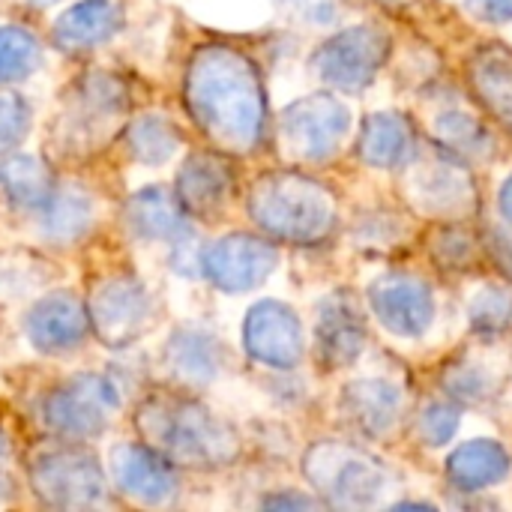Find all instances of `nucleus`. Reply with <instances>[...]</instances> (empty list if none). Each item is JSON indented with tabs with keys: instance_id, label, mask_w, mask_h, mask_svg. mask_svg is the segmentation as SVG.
I'll return each mask as SVG.
<instances>
[{
	"instance_id": "nucleus-9",
	"label": "nucleus",
	"mask_w": 512,
	"mask_h": 512,
	"mask_svg": "<svg viewBox=\"0 0 512 512\" xmlns=\"http://www.w3.org/2000/svg\"><path fill=\"white\" fill-rule=\"evenodd\" d=\"M390 39L381 30L372 27H354L342 30L339 36L327 39L315 54V72L342 90H360L366 87L381 63L387 60Z\"/></svg>"
},
{
	"instance_id": "nucleus-26",
	"label": "nucleus",
	"mask_w": 512,
	"mask_h": 512,
	"mask_svg": "<svg viewBox=\"0 0 512 512\" xmlns=\"http://www.w3.org/2000/svg\"><path fill=\"white\" fill-rule=\"evenodd\" d=\"M411 126L399 114H375L366 120L360 135V156L372 165L390 168L405 162L411 153Z\"/></svg>"
},
{
	"instance_id": "nucleus-21",
	"label": "nucleus",
	"mask_w": 512,
	"mask_h": 512,
	"mask_svg": "<svg viewBox=\"0 0 512 512\" xmlns=\"http://www.w3.org/2000/svg\"><path fill=\"white\" fill-rule=\"evenodd\" d=\"M507 471H510V459L504 447L492 441H474L447 462V480L459 492H483L486 486L504 480Z\"/></svg>"
},
{
	"instance_id": "nucleus-14",
	"label": "nucleus",
	"mask_w": 512,
	"mask_h": 512,
	"mask_svg": "<svg viewBox=\"0 0 512 512\" xmlns=\"http://www.w3.org/2000/svg\"><path fill=\"white\" fill-rule=\"evenodd\" d=\"M369 300L384 327L399 336H420L435 315L432 291L411 276H384L369 288Z\"/></svg>"
},
{
	"instance_id": "nucleus-13",
	"label": "nucleus",
	"mask_w": 512,
	"mask_h": 512,
	"mask_svg": "<svg viewBox=\"0 0 512 512\" xmlns=\"http://www.w3.org/2000/svg\"><path fill=\"white\" fill-rule=\"evenodd\" d=\"M90 330V315L87 306L72 297V294H48L39 303L30 306L24 318V333L27 339L48 354L72 351L84 342Z\"/></svg>"
},
{
	"instance_id": "nucleus-23",
	"label": "nucleus",
	"mask_w": 512,
	"mask_h": 512,
	"mask_svg": "<svg viewBox=\"0 0 512 512\" xmlns=\"http://www.w3.org/2000/svg\"><path fill=\"white\" fill-rule=\"evenodd\" d=\"M345 411L366 435H384L399 414V390L384 381H357L345 390Z\"/></svg>"
},
{
	"instance_id": "nucleus-18",
	"label": "nucleus",
	"mask_w": 512,
	"mask_h": 512,
	"mask_svg": "<svg viewBox=\"0 0 512 512\" xmlns=\"http://www.w3.org/2000/svg\"><path fill=\"white\" fill-rule=\"evenodd\" d=\"M363 318L351 300L330 297L318 315V357L324 366L339 369L363 351Z\"/></svg>"
},
{
	"instance_id": "nucleus-37",
	"label": "nucleus",
	"mask_w": 512,
	"mask_h": 512,
	"mask_svg": "<svg viewBox=\"0 0 512 512\" xmlns=\"http://www.w3.org/2000/svg\"><path fill=\"white\" fill-rule=\"evenodd\" d=\"M501 210H504L507 222L512 225V177H510V183L504 186V192H501Z\"/></svg>"
},
{
	"instance_id": "nucleus-34",
	"label": "nucleus",
	"mask_w": 512,
	"mask_h": 512,
	"mask_svg": "<svg viewBox=\"0 0 512 512\" xmlns=\"http://www.w3.org/2000/svg\"><path fill=\"white\" fill-rule=\"evenodd\" d=\"M288 12L303 15L306 21H330L336 15L333 0H279Z\"/></svg>"
},
{
	"instance_id": "nucleus-7",
	"label": "nucleus",
	"mask_w": 512,
	"mask_h": 512,
	"mask_svg": "<svg viewBox=\"0 0 512 512\" xmlns=\"http://www.w3.org/2000/svg\"><path fill=\"white\" fill-rule=\"evenodd\" d=\"M351 114L330 96H309L294 102L282 114V147L288 156L303 162H324L336 153L339 141L345 138Z\"/></svg>"
},
{
	"instance_id": "nucleus-6",
	"label": "nucleus",
	"mask_w": 512,
	"mask_h": 512,
	"mask_svg": "<svg viewBox=\"0 0 512 512\" xmlns=\"http://www.w3.org/2000/svg\"><path fill=\"white\" fill-rule=\"evenodd\" d=\"M306 477L321 495L330 498V504L342 507L375 504V498L384 492V468L357 447L345 444L312 447L306 456Z\"/></svg>"
},
{
	"instance_id": "nucleus-8",
	"label": "nucleus",
	"mask_w": 512,
	"mask_h": 512,
	"mask_svg": "<svg viewBox=\"0 0 512 512\" xmlns=\"http://www.w3.org/2000/svg\"><path fill=\"white\" fill-rule=\"evenodd\" d=\"M87 315L102 345L126 348L144 333L150 318V300L144 285L132 276H111L93 288Z\"/></svg>"
},
{
	"instance_id": "nucleus-31",
	"label": "nucleus",
	"mask_w": 512,
	"mask_h": 512,
	"mask_svg": "<svg viewBox=\"0 0 512 512\" xmlns=\"http://www.w3.org/2000/svg\"><path fill=\"white\" fill-rule=\"evenodd\" d=\"M471 312H474V330L501 333L512 318V294L498 285H489L486 291L477 294V303Z\"/></svg>"
},
{
	"instance_id": "nucleus-5",
	"label": "nucleus",
	"mask_w": 512,
	"mask_h": 512,
	"mask_svg": "<svg viewBox=\"0 0 512 512\" xmlns=\"http://www.w3.org/2000/svg\"><path fill=\"white\" fill-rule=\"evenodd\" d=\"M117 405L120 393L105 375H75L45 396L42 420L63 441H87L108 426Z\"/></svg>"
},
{
	"instance_id": "nucleus-24",
	"label": "nucleus",
	"mask_w": 512,
	"mask_h": 512,
	"mask_svg": "<svg viewBox=\"0 0 512 512\" xmlns=\"http://www.w3.org/2000/svg\"><path fill=\"white\" fill-rule=\"evenodd\" d=\"M219 354L216 339L198 330H180L165 348V363L186 384H207L219 375Z\"/></svg>"
},
{
	"instance_id": "nucleus-2",
	"label": "nucleus",
	"mask_w": 512,
	"mask_h": 512,
	"mask_svg": "<svg viewBox=\"0 0 512 512\" xmlns=\"http://www.w3.org/2000/svg\"><path fill=\"white\" fill-rule=\"evenodd\" d=\"M135 426L147 447L174 465L228 468L240 456V435L195 399L159 393L141 402Z\"/></svg>"
},
{
	"instance_id": "nucleus-36",
	"label": "nucleus",
	"mask_w": 512,
	"mask_h": 512,
	"mask_svg": "<svg viewBox=\"0 0 512 512\" xmlns=\"http://www.w3.org/2000/svg\"><path fill=\"white\" fill-rule=\"evenodd\" d=\"M261 507L267 510H303V507H315L312 498L306 495H294V492H279V495H270L261 501Z\"/></svg>"
},
{
	"instance_id": "nucleus-20",
	"label": "nucleus",
	"mask_w": 512,
	"mask_h": 512,
	"mask_svg": "<svg viewBox=\"0 0 512 512\" xmlns=\"http://www.w3.org/2000/svg\"><path fill=\"white\" fill-rule=\"evenodd\" d=\"M0 189L18 210H42L54 192L51 168L39 156L9 153L0 162Z\"/></svg>"
},
{
	"instance_id": "nucleus-30",
	"label": "nucleus",
	"mask_w": 512,
	"mask_h": 512,
	"mask_svg": "<svg viewBox=\"0 0 512 512\" xmlns=\"http://www.w3.org/2000/svg\"><path fill=\"white\" fill-rule=\"evenodd\" d=\"M459 225L462 222H444L429 237V252L444 270H474L483 261V246Z\"/></svg>"
},
{
	"instance_id": "nucleus-32",
	"label": "nucleus",
	"mask_w": 512,
	"mask_h": 512,
	"mask_svg": "<svg viewBox=\"0 0 512 512\" xmlns=\"http://www.w3.org/2000/svg\"><path fill=\"white\" fill-rule=\"evenodd\" d=\"M456 426H459V414H456V408H450L444 402H432L417 414V435L429 447L447 444V438L456 432Z\"/></svg>"
},
{
	"instance_id": "nucleus-35",
	"label": "nucleus",
	"mask_w": 512,
	"mask_h": 512,
	"mask_svg": "<svg viewBox=\"0 0 512 512\" xmlns=\"http://www.w3.org/2000/svg\"><path fill=\"white\" fill-rule=\"evenodd\" d=\"M471 12L486 18V21H510L512 0H468Z\"/></svg>"
},
{
	"instance_id": "nucleus-19",
	"label": "nucleus",
	"mask_w": 512,
	"mask_h": 512,
	"mask_svg": "<svg viewBox=\"0 0 512 512\" xmlns=\"http://www.w3.org/2000/svg\"><path fill=\"white\" fill-rule=\"evenodd\" d=\"M129 225L150 240H177L189 231L186 207L165 186H147L129 201Z\"/></svg>"
},
{
	"instance_id": "nucleus-11",
	"label": "nucleus",
	"mask_w": 512,
	"mask_h": 512,
	"mask_svg": "<svg viewBox=\"0 0 512 512\" xmlns=\"http://www.w3.org/2000/svg\"><path fill=\"white\" fill-rule=\"evenodd\" d=\"M246 351L273 369H294L303 357V327L297 315L276 300L252 306L243 327Z\"/></svg>"
},
{
	"instance_id": "nucleus-39",
	"label": "nucleus",
	"mask_w": 512,
	"mask_h": 512,
	"mask_svg": "<svg viewBox=\"0 0 512 512\" xmlns=\"http://www.w3.org/2000/svg\"><path fill=\"white\" fill-rule=\"evenodd\" d=\"M3 459H6V450H3V441H0V468H3Z\"/></svg>"
},
{
	"instance_id": "nucleus-33",
	"label": "nucleus",
	"mask_w": 512,
	"mask_h": 512,
	"mask_svg": "<svg viewBox=\"0 0 512 512\" xmlns=\"http://www.w3.org/2000/svg\"><path fill=\"white\" fill-rule=\"evenodd\" d=\"M30 129V111L27 105L12 96L0 93V153H9Z\"/></svg>"
},
{
	"instance_id": "nucleus-17",
	"label": "nucleus",
	"mask_w": 512,
	"mask_h": 512,
	"mask_svg": "<svg viewBox=\"0 0 512 512\" xmlns=\"http://www.w3.org/2000/svg\"><path fill=\"white\" fill-rule=\"evenodd\" d=\"M231 192V168L216 153H198L186 159L180 177H177V198L186 207V213H216Z\"/></svg>"
},
{
	"instance_id": "nucleus-29",
	"label": "nucleus",
	"mask_w": 512,
	"mask_h": 512,
	"mask_svg": "<svg viewBox=\"0 0 512 512\" xmlns=\"http://www.w3.org/2000/svg\"><path fill=\"white\" fill-rule=\"evenodd\" d=\"M438 126H441V147H447L453 156H465V159L468 156H489L495 147L492 132L465 111H447L438 120Z\"/></svg>"
},
{
	"instance_id": "nucleus-4",
	"label": "nucleus",
	"mask_w": 512,
	"mask_h": 512,
	"mask_svg": "<svg viewBox=\"0 0 512 512\" xmlns=\"http://www.w3.org/2000/svg\"><path fill=\"white\" fill-rule=\"evenodd\" d=\"M30 486L42 504L57 510H90L105 504V477L96 456L81 447H45L30 462Z\"/></svg>"
},
{
	"instance_id": "nucleus-25",
	"label": "nucleus",
	"mask_w": 512,
	"mask_h": 512,
	"mask_svg": "<svg viewBox=\"0 0 512 512\" xmlns=\"http://www.w3.org/2000/svg\"><path fill=\"white\" fill-rule=\"evenodd\" d=\"M93 222V201L81 189H54L42 207V231L51 243L78 240Z\"/></svg>"
},
{
	"instance_id": "nucleus-15",
	"label": "nucleus",
	"mask_w": 512,
	"mask_h": 512,
	"mask_svg": "<svg viewBox=\"0 0 512 512\" xmlns=\"http://www.w3.org/2000/svg\"><path fill=\"white\" fill-rule=\"evenodd\" d=\"M123 24L120 0H81L66 9L54 24V45L66 54L90 51L108 42Z\"/></svg>"
},
{
	"instance_id": "nucleus-3",
	"label": "nucleus",
	"mask_w": 512,
	"mask_h": 512,
	"mask_svg": "<svg viewBox=\"0 0 512 512\" xmlns=\"http://www.w3.org/2000/svg\"><path fill=\"white\" fill-rule=\"evenodd\" d=\"M252 219L273 237L315 243L336 222V201L327 186L303 174H267L249 192Z\"/></svg>"
},
{
	"instance_id": "nucleus-12",
	"label": "nucleus",
	"mask_w": 512,
	"mask_h": 512,
	"mask_svg": "<svg viewBox=\"0 0 512 512\" xmlns=\"http://www.w3.org/2000/svg\"><path fill=\"white\" fill-rule=\"evenodd\" d=\"M111 474L117 489L138 504H168L177 495L174 462L147 444H120L111 453Z\"/></svg>"
},
{
	"instance_id": "nucleus-27",
	"label": "nucleus",
	"mask_w": 512,
	"mask_h": 512,
	"mask_svg": "<svg viewBox=\"0 0 512 512\" xmlns=\"http://www.w3.org/2000/svg\"><path fill=\"white\" fill-rule=\"evenodd\" d=\"M126 144L129 153L144 162V165H162L174 156V150L180 147V132L174 129V123H168L159 114H144L138 117L129 132H126Z\"/></svg>"
},
{
	"instance_id": "nucleus-38",
	"label": "nucleus",
	"mask_w": 512,
	"mask_h": 512,
	"mask_svg": "<svg viewBox=\"0 0 512 512\" xmlns=\"http://www.w3.org/2000/svg\"><path fill=\"white\" fill-rule=\"evenodd\" d=\"M30 3H36V6H48V3H57V0H30Z\"/></svg>"
},
{
	"instance_id": "nucleus-1",
	"label": "nucleus",
	"mask_w": 512,
	"mask_h": 512,
	"mask_svg": "<svg viewBox=\"0 0 512 512\" xmlns=\"http://www.w3.org/2000/svg\"><path fill=\"white\" fill-rule=\"evenodd\" d=\"M186 105L219 153L246 156L264 135V90L252 60L228 45L201 48L186 72Z\"/></svg>"
},
{
	"instance_id": "nucleus-16",
	"label": "nucleus",
	"mask_w": 512,
	"mask_h": 512,
	"mask_svg": "<svg viewBox=\"0 0 512 512\" xmlns=\"http://www.w3.org/2000/svg\"><path fill=\"white\" fill-rule=\"evenodd\" d=\"M459 156H453L450 150H441L438 159H420L417 171L411 174L414 186H417V198L423 201V207L438 210V213H465V201L474 204V186H471V174L465 168L456 165Z\"/></svg>"
},
{
	"instance_id": "nucleus-28",
	"label": "nucleus",
	"mask_w": 512,
	"mask_h": 512,
	"mask_svg": "<svg viewBox=\"0 0 512 512\" xmlns=\"http://www.w3.org/2000/svg\"><path fill=\"white\" fill-rule=\"evenodd\" d=\"M42 60L36 36L24 27H0V84H15L33 75Z\"/></svg>"
},
{
	"instance_id": "nucleus-10",
	"label": "nucleus",
	"mask_w": 512,
	"mask_h": 512,
	"mask_svg": "<svg viewBox=\"0 0 512 512\" xmlns=\"http://www.w3.org/2000/svg\"><path fill=\"white\" fill-rule=\"evenodd\" d=\"M276 261V249L252 234H228L201 255L204 273L222 291H249L261 285L273 273Z\"/></svg>"
},
{
	"instance_id": "nucleus-22",
	"label": "nucleus",
	"mask_w": 512,
	"mask_h": 512,
	"mask_svg": "<svg viewBox=\"0 0 512 512\" xmlns=\"http://www.w3.org/2000/svg\"><path fill=\"white\" fill-rule=\"evenodd\" d=\"M471 84L480 102L512 126V54L507 48H486L471 60Z\"/></svg>"
}]
</instances>
